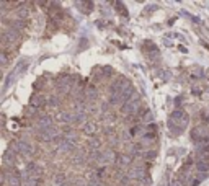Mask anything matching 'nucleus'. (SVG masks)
Returning <instances> with one entry per match:
<instances>
[{"label": "nucleus", "mask_w": 209, "mask_h": 186, "mask_svg": "<svg viewBox=\"0 0 209 186\" xmlns=\"http://www.w3.org/2000/svg\"><path fill=\"white\" fill-rule=\"evenodd\" d=\"M69 87H70V78L67 75H62L61 78H59V88H61L62 91H69Z\"/></svg>", "instance_id": "7"}, {"label": "nucleus", "mask_w": 209, "mask_h": 186, "mask_svg": "<svg viewBox=\"0 0 209 186\" xmlns=\"http://www.w3.org/2000/svg\"><path fill=\"white\" fill-rule=\"evenodd\" d=\"M16 149L21 152V154H25V155H30L31 154V145L28 144V142H25V141H18V144H16Z\"/></svg>", "instance_id": "6"}, {"label": "nucleus", "mask_w": 209, "mask_h": 186, "mask_svg": "<svg viewBox=\"0 0 209 186\" xmlns=\"http://www.w3.org/2000/svg\"><path fill=\"white\" fill-rule=\"evenodd\" d=\"M43 105H44L43 96H39V98H38V96H34V98H33V106H43Z\"/></svg>", "instance_id": "11"}, {"label": "nucleus", "mask_w": 209, "mask_h": 186, "mask_svg": "<svg viewBox=\"0 0 209 186\" xmlns=\"http://www.w3.org/2000/svg\"><path fill=\"white\" fill-rule=\"evenodd\" d=\"M87 96H88V98H95V96H97V91L93 90V88H88V90H87Z\"/></svg>", "instance_id": "14"}, {"label": "nucleus", "mask_w": 209, "mask_h": 186, "mask_svg": "<svg viewBox=\"0 0 209 186\" xmlns=\"http://www.w3.org/2000/svg\"><path fill=\"white\" fill-rule=\"evenodd\" d=\"M18 39V31L16 30H10L7 31L5 34H3V44H7V43H13V41Z\"/></svg>", "instance_id": "4"}, {"label": "nucleus", "mask_w": 209, "mask_h": 186, "mask_svg": "<svg viewBox=\"0 0 209 186\" xmlns=\"http://www.w3.org/2000/svg\"><path fill=\"white\" fill-rule=\"evenodd\" d=\"M129 178H136V180H142L144 178V170L141 166H133L129 170Z\"/></svg>", "instance_id": "5"}, {"label": "nucleus", "mask_w": 209, "mask_h": 186, "mask_svg": "<svg viewBox=\"0 0 209 186\" xmlns=\"http://www.w3.org/2000/svg\"><path fill=\"white\" fill-rule=\"evenodd\" d=\"M38 126H39V131H44V129L52 127V121L49 119V118H41L39 122H38Z\"/></svg>", "instance_id": "8"}, {"label": "nucleus", "mask_w": 209, "mask_h": 186, "mask_svg": "<svg viewBox=\"0 0 209 186\" xmlns=\"http://www.w3.org/2000/svg\"><path fill=\"white\" fill-rule=\"evenodd\" d=\"M189 122V116L185 113V111H173L168 118V129L172 134H180V132H183L186 129Z\"/></svg>", "instance_id": "1"}, {"label": "nucleus", "mask_w": 209, "mask_h": 186, "mask_svg": "<svg viewBox=\"0 0 209 186\" xmlns=\"http://www.w3.org/2000/svg\"><path fill=\"white\" fill-rule=\"evenodd\" d=\"M85 132H87V134H92V132H95V124H93V122H88L87 126H85Z\"/></svg>", "instance_id": "12"}, {"label": "nucleus", "mask_w": 209, "mask_h": 186, "mask_svg": "<svg viewBox=\"0 0 209 186\" xmlns=\"http://www.w3.org/2000/svg\"><path fill=\"white\" fill-rule=\"evenodd\" d=\"M38 136L43 139V141H51L54 136H57V131L54 129V127H49V129H44V131H39V134Z\"/></svg>", "instance_id": "3"}, {"label": "nucleus", "mask_w": 209, "mask_h": 186, "mask_svg": "<svg viewBox=\"0 0 209 186\" xmlns=\"http://www.w3.org/2000/svg\"><path fill=\"white\" fill-rule=\"evenodd\" d=\"M57 98H49V105H51V106H56L57 105Z\"/></svg>", "instance_id": "16"}, {"label": "nucleus", "mask_w": 209, "mask_h": 186, "mask_svg": "<svg viewBox=\"0 0 209 186\" xmlns=\"http://www.w3.org/2000/svg\"><path fill=\"white\" fill-rule=\"evenodd\" d=\"M139 106H141L139 96H134L133 100H128V103L122 106V113H126V114H129V113H136V111L139 110Z\"/></svg>", "instance_id": "2"}, {"label": "nucleus", "mask_w": 209, "mask_h": 186, "mask_svg": "<svg viewBox=\"0 0 209 186\" xmlns=\"http://www.w3.org/2000/svg\"><path fill=\"white\" fill-rule=\"evenodd\" d=\"M196 168H198V171H201V173H206V171H209V163L208 162H198Z\"/></svg>", "instance_id": "10"}, {"label": "nucleus", "mask_w": 209, "mask_h": 186, "mask_svg": "<svg viewBox=\"0 0 209 186\" xmlns=\"http://www.w3.org/2000/svg\"><path fill=\"white\" fill-rule=\"evenodd\" d=\"M90 186H101V183H100V180H98V178H92V181H90Z\"/></svg>", "instance_id": "15"}, {"label": "nucleus", "mask_w": 209, "mask_h": 186, "mask_svg": "<svg viewBox=\"0 0 209 186\" xmlns=\"http://www.w3.org/2000/svg\"><path fill=\"white\" fill-rule=\"evenodd\" d=\"M59 119H61V121H72V116L69 114V113H66V114L61 113V114H59Z\"/></svg>", "instance_id": "13"}, {"label": "nucleus", "mask_w": 209, "mask_h": 186, "mask_svg": "<svg viewBox=\"0 0 209 186\" xmlns=\"http://www.w3.org/2000/svg\"><path fill=\"white\" fill-rule=\"evenodd\" d=\"M8 178H7V181L10 183V186H20V180H18V176L13 175V173H8Z\"/></svg>", "instance_id": "9"}]
</instances>
